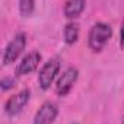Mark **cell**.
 Wrapping results in <instances>:
<instances>
[{"label":"cell","instance_id":"obj_1","mask_svg":"<svg viewBox=\"0 0 124 124\" xmlns=\"http://www.w3.org/2000/svg\"><path fill=\"white\" fill-rule=\"evenodd\" d=\"M113 38V28L107 22H97L90 28L88 32V48L93 51L94 54H100L104 51L110 39Z\"/></svg>","mask_w":124,"mask_h":124},{"label":"cell","instance_id":"obj_2","mask_svg":"<svg viewBox=\"0 0 124 124\" xmlns=\"http://www.w3.org/2000/svg\"><path fill=\"white\" fill-rule=\"evenodd\" d=\"M61 74V61L59 58H51L42 63L39 74H38V84L43 91H48L54 82L56 81L58 75Z\"/></svg>","mask_w":124,"mask_h":124},{"label":"cell","instance_id":"obj_3","mask_svg":"<svg viewBox=\"0 0 124 124\" xmlns=\"http://www.w3.org/2000/svg\"><path fill=\"white\" fill-rule=\"evenodd\" d=\"M26 45H28V36L25 32H19L16 33L10 42L6 45L4 51H3V55H1V61L4 65H12L13 62H16L20 55L25 52L26 49Z\"/></svg>","mask_w":124,"mask_h":124},{"label":"cell","instance_id":"obj_4","mask_svg":"<svg viewBox=\"0 0 124 124\" xmlns=\"http://www.w3.org/2000/svg\"><path fill=\"white\" fill-rule=\"evenodd\" d=\"M79 77V71L77 66H68L65 71H62L55 81V93L58 97H66L75 87Z\"/></svg>","mask_w":124,"mask_h":124},{"label":"cell","instance_id":"obj_5","mask_svg":"<svg viewBox=\"0 0 124 124\" xmlns=\"http://www.w3.org/2000/svg\"><path fill=\"white\" fill-rule=\"evenodd\" d=\"M31 100V90L29 88H23L19 93L10 95L6 102H4V113L10 117H15L17 114H20L23 111V108L28 105Z\"/></svg>","mask_w":124,"mask_h":124},{"label":"cell","instance_id":"obj_6","mask_svg":"<svg viewBox=\"0 0 124 124\" xmlns=\"http://www.w3.org/2000/svg\"><path fill=\"white\" fill-rule=\"evenodd\" d=\"M59 114V108L54 101H45L35 113L32 124H54Z\"/></svg>","mask_w":124,"mask_h":124},{"label":"cell","instance_id":"obj_7","mask_svg":"<svg viewBox=\"0 0 124 124\" xmlns=\"http://www.w3.org/2000/svg\"><path fill=\"white\" fill-rule=\"evenodd\" d=\"M42 62V55L40 52L38 51H31L29 54H26L22 61L19 62L17 68H16V75L17 77H25V75H29L32 72H35L39 65Z\"/></svg>","mask_w":124,"mask_h":124},{"label":"cell","instance_id":"obj_8","mask_svg":"<svg viewBox=\"0 0 124 124\" xmlns=\"http://www.w3.org/2000/svg\"><path fill=\"white\" fill-rule=\"evenodd\" d=\"M87 7V0H66L63 4V16L68 20H75Z\"/></svg>","mask_w":124,"mask_h":124},{"label":"cell","instance_id":"obj_9","mask_svg":"<svg viewBox=\"0 0 124 124\" xmlns=\"http://www.w3.org/2000/svg\"><path fill=\"white\" fill-rule=\"evenodd\" d=\"M79 39V25L75 20H69L63 28V40L66 45H74Z\"/></svg>","mask_w":124,"mask_h":124},{"label":"cell","instance_id":"obj_10","mask_svg":"<svg viewBox=\"0 0 124 124\" xmlns=\"http://www.w3.org/2000/svg\"><path fill=\"white\" fill-rule=\"evenodd\" d=\"M19 12L22 17H31L35 12V0H19Z\"/></svg>","mask_w":124,"mask_h":124},{"label":"cell","instance_id":"obj_11","mask_svg":"<svg viewBox=\"0 0 124 124\" xmlns=\"http://www.w3.org/2000/svg\"><path fill=\"white\" fill-rule=\"evenodd\" d=\"M15 85H16V79L12 77H4L3 79H0V90H3V91H7V90L13 88Z\"/></svg>","mask_w":124,"mask_h":124},{"label":"cell","instance_id":"obj_12","mask_svg":"<svg viewBox=\"0 0 124 124\" xmlns=\"http://www.w3.org/2000/svg\"><path fill=\"white\" fill-rule=\"evenodd\" d=\"M120 46L124 49V20L121 23V28H120Z\"/></svg>","mask_w":124,"mask_h":124},{"label":"cell","instance_id":"obj_13","mask_svg":"<svg viewBox=\"0 0 124 124\" xmlns=\"http://www.w3.org/2000/svg\"><path fill=\"white\" fill-rule=\"evenodd\" d=\"M121 124H124V117H123V123H121Z\"/></svg>","mask_w":124,"mask_h":124},{"label":"cell","instance_id":"obj_14","mask_svg":"<svg viewBox=\"0 0 124 124\" xmlns=\"http://www.w3.org/2000/svg\"><path fill=\"white\" fill-rule=\"evenodd\" d=\"M71 124H78V123H71Z\"/></svg>","mask_w":124,"mask_h":124}]
</instances>
